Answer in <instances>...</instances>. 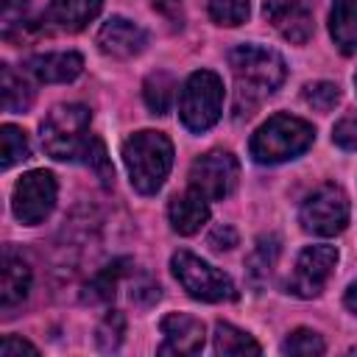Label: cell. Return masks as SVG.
Masks as SVG:
<instances>
[{
    "mask_svg": "<svg viewBox=\"0 0 357 357\" xmlns=\"http://www.w3.org/2000/svg\"><path fill=\"white\" fill-rule=\"evenodd\" d=\"M229 67L237 78V103L234 112L237 117H251L257 103L276 92L282 81L287 78L284 59L262 45H237L229 50Z\"/></svg>",
    "mask_w": 357,
    "mask_h": 357,
    "instance_id": "1",
    "label": "cell"
},
{
    "mask_svg": "<svg viewBox=\"0 0 357 357\" xmlns=\"http://www.w3.org/2000/svg\"><path fill=\"white\" fill-rule=\"evenodd\" d=\"M123 162L137 192H156L173 165V145L162 131H137L123 142Z\"/></svg>",
    "mask_w": 357,
    "mask_h": 357,
    "instance_id": "2",
    "label": "cell"
},
{
    "mask_svg": "<svg viewBox=\"0 0 357 357\" xmlns=\"http://www.w3.org/2000/svg\"><path fill=\"white\" fill-rule=\"evenodd\" d=\"M315 139V128L293 114H273L251 137V156L259 165H279L304 153Z\"/></svg>",
    "mask_w": 357,
    "mask_h": 357,
    "instance_id": "3",
    "label": "cell"
},
{
    "mask_svg": "<svg viewBox=\"0 0 357 357\" xmlns=\"http://www.w3.org/2000/svg\"><path fill=\"white\" fill-rule=\"evenodd\" d=\"M89 142V109L61 103L42 120V145L53 159H78Z\"/></svg>",
    "mask_w": 357,
    "mask_h": 357,
    "instance_id": "4",
    "label": "cell"
},
{
    "mask_svg": "<svg viewBox=\"0 0 357 357\" xmlns=\"http://www.w3.org/2000/svg\"><path fill=\"white\" fill-rule=\"evenodd\" d=\"M220 109H223V81L212 70H195L181 89V100H178L181 123L190 131H206L218 123Z\"/></svg>",
    "mask_w": 357,
    "mask_h": 357,
    "instance_id": "5",
    "label": "cell"
},
{
    "mask_svg": "<svg viewBox=\"0 0 357 357\" xmlns=\"http://www.w3.org/2000/svg\"><path fill=\"white\" fill-rule=\"evenodd\" d=\"M170 268H173V276L181 282V287L192 296V298H201V301H234L237 298V290H234V282L212 268L209 262H204L201 257L190 254V251H176L170 257Z\"/></svg>",
    "mask_w": 357,
    "mask_h": 357,
    "instance_id": "6",
    "label": "cell"
},
{
    "mask_svg": "<svg viewBox=\"0 0 357 357\" xmlns=\"http://www.w3.org/2000/svg\"><path fill=\"white\" fill-rule=\"evenodd\" d=\"M298 220L312 234H337L349 223V198L337 184H321L301 204Z\"/></svg>",
    "mask_w": 357,
    "mask_h": 357,
    "instance_id": "7",
    "label": "cell"
},
{
    "mask_svg": "<svg viewBox=\"0 0 357 357\" xmlns=\"http://www.w3.org/2000/svg\"><path fill=\"white\" fill-rule=\"evenodd\" d=\"M240 178V165L229 151H209L198 156L190 167V187L198 190L206 201H223L231 195Z\"/></svg>",
    "mask_w": 357,
    "mask_h": 357,
    "instance_id": "8",
    "label": "cell"
},
{
    "mask_svg": "<svg viewBox=\"0 0 357 357\" xmlns=\"http://www.w3.org/2000/svg\"><path fill=\"white\" fill-rule=\"evenodd\" d=\"M56 206V178L47 170H31L25 173L17 187H14V198H11V209L17 215V220L33 226L42 223Z\"/></svg>",
    "mask_w": 357,
    "mask_h": 357,
    "instance_id": "9",
    "label": "cell"
},
{
    "mask_svg": "<svg viewBox=\"0 0 357 357\" xmlns=\"http://www.w3.org/2000/svg\"><path fill=\"white\" fill-rule=\"evenodd\" d=\"M337 265V251L332 245H307L293 268V276L287 279V290L301 298H312L324 290L326 279L332 276Z\"/></svg>",
    "mask_w": 357,
    "mask_h": 357,
    "instance_id": "10",
    "label": "cell"
},
{
    "mask_svg": "<svg viewBox=\"0 0 357 357\" xmlns=\"http://www.w3.org/2000/svg\"><path fill=\"white\" fill-rule=\"evenodd\" d=\"M312 11H315V0H265L262 14L265 20L287 39L296 45H304L312 31Z\"/></svg>",
    "mask_w": 357,
    "mask_h": 357,
    "instance_id": "11",
    "label": "cell"
},
{
    "mask_svg": "<svg viewBox=\"0 0 357 357\" xmlns=\"http://www.w3.org/2000/svg\"><path fill=\"white\" fill-rule=\"evenodd\" d=\"M145 45H148L145 28L126 17H109L98 31V47L114 59H131L142 53Z\"/></svg>",
    "mask_w": 357,
    "mask_h": 357,
    "instance_id": "12",
    "label": "cell"
},
{
    "mask_svg": "<svg viewBox=\"0 0 357 357\" xmlns=\"http://www.w3.org/2000/svg\"><path fill=\"white\" fill-rule=\"evenodd\" d=\"M165 343L159 346L162 354H195L204 346V324L187 312H170L159 324Z\"/></svg>",
    "mask_w": 357,
    "mask_h": 357,
    "instance_id": "13",
    "label": "cell"
},
{
    "mask_svg": "<svg viewBox=\"0 0 357 357\" xmlns=\"http://www.w3.org/2000/svg\"><path fill=\"white\" fill-rule=\"evenodd\" d=\"M28 290H31V268H28V262L17 251L6 248L3 251V271H0V304H3V312L11 315V310L25 301Z\"/></svg>",
    "mask_w": 357,
    "mask_h": 357,
    "instance_id": "14",
    "label": "cell"
},
{
    "mask_svg": "<svg viewBox=\"0 0 357 357\" xmlns=\"http://www.w3.org/2000/svg\"><path fill=\"white\" fill-rule=\"evenodd\" d=\"M25 70L36 81L64 84V81H73L84 70V59L73 50H67V53H39V56H31L25 61Z\"/></svg>",
    "mask_w": 357,
    "mask_h": 357,
    "instance_id": "15",
    "label": "cell"
},
{
    "mask_svg": "<svg viewBox=\"0 0 357 357\" xmlns=\"http://www.w3.org/2000/svg\"><path fill=\"white\" fill-rule=\"evenodd\" d=\"M167 215H170V226L178 231V234H195L206 218H209V206H206V198L198 192V190H187V192H178L170 198V206H167Z\"/></svg>",
    "mask_w": 357,
    "mask_h": 357,
    "instance_id": "16",
    "label": "cell"
},
{
    "mask_svg": "<svg viewBox=\"0 0 357 357\" xmlns=\"http://www.w3.org/2000/svg\"><path fill=\"white\" fill-rule=\"evenodd\" d=\"M100 6H103V0H50L45 17L59 31L75 33V31L86 28L100 14Z\"/></svg>",
    "mask_w": 357,
    "mask_h": 357,
    "instance_id": "17",
    "label": "cell"
},
{
    "mask_svg": "<svg viewBox=\"0 0 357 357\" xmlns=\"http://www.w3.org/2000/svg\"><path fill=\"white\" fill-rule=\"evenodd\" d=\"M329 31L340 53H357V0H335L329 11Z\"/></svg>",
    "mask_w": 357,
    "mask_h": 357,
    "instance_id": "18",
    "label": "cell"
},
{
    "mask_svg": "<svg viewBox=\"0 0 357 357\" xmlns=\"http://www.w3.org/2000/svg\"><path fill=\"white\" fill-rule=\"evenodd\" d=\"M128 265H131V259H114L112 265H106V268H100L89 282H86V287H84V293H81V298L86 301V304H98V301H109L112 296H114V287H117V282L126 276V271H128Z\"/></svg>",
    "mask_w": 357,
    "mask_h": 357,
    "instance_id": "19",
    "label": "cell"
},
{
    "mask_svg": "<svg viewBox=\"0 0 357 357\" xmlns=\"http://www.w3.org/2000/svg\"><path fill=\"white\" fill-rule=\"evenodd\" d=\"M0 92H3V109L6 112H25L33 100V89L8 64L0 67Z\"/></svg>",
    "mask_w": 357,
    "mask_h": 357,
    "instance_id": "20",
    "label": "cell"
},
{
    "mask_svg": "<svg viewBox=\"0 0 357 357\" xmlns=\"http://www.w3.org/2000/svg\"><path fill=\"white\" fill-rule=\"evenodd\" d=\"M142 98L153 114H167L176 98V81L167 73H151L142 84Z\"/></svg>",
    "mask_w": 357,
    "mask_h": 357,
    "instance_id": "21",
    "label": "cell"
},
{
    "mask_svg": "<svg viewBox=\"0 0 357 357\" xmlns=\"http://www.w3.org/2000/svg\"><path fill=\"white\" fill-rule=\"evenodd\" d=\"M215 351L218 354H259L262 349L248 332L220 321L215 326Z\"/></svg>",
    "mask_w": 357,
    "mask_h": 357,
    "instance_id": "22",
    "label": "cell"
},
{
    "mask_svg": "<svg viewBox=\"0 0 357 357\" xmlns=\"http://www.w3.org/2000/svg\"><path fill=\"white\" fill-rule=\"evenodd\" d=\"M276 259H279V237H273V234L259 237L248 257V279L254 284H262L268 279L271 268L276 265Z\"/></svg>",
    "mask_w": 357,
    "mask_h": 357,
    "instance_id": "23",
    "label": "cell"
},
{
    "mask_svg": "<svg viewBox=\"0 0 357 357\" xmlns=\"http://www.w3.org/2000/svg\"><path fill=\"white\" fill-rule=\"evenodd\" d=\"M0 145H3V159H0L3 167H11V165L28 159V153H31L28 134H25L22 128L11 126V123H6V126L0 128Z\"/></svg>",
    "mask_w": 357,
    "mask_h": 357,
    "instance_id": "24",
    "label": "cell"
},
{
    "mask_svg": "<svg viewBox=\"0 0 357 357\" xmlns=\"http://www.w3.org/2000/svg\"><path fill=\"white\" fill-rule=\"evenodd\" d=\"M282 351L284 354H296V357H312V354H324L326 346H324V340H321L318 332H312V329H296L282 343Z\"/></svg>",
    "mask_w": 357,
    "mask_h": 357,
    "instance_id": "25",
    "label": "cell"
},
{
    "mask_svg": "<svg viewBox=\"0 0 357 357\" xmlns=\"http://www.w3.org/2000/svg\"><path fill=\"white\" fill-rule=\"evenodd\" d=\"M251 0H209V17L218 25H240L245 22Z\"/></svg>",
    "mask_w": 357,
    "mask_h": 357,
    "instance_id": "26",
    "label": "cell"
},
{
    "mask_svg": "<svg viewBox=\"0 0 357 357\" xmlns=\"http://www.w3.org/2000/svg\"><path fill=\"white\" fill-rule=\"evenodd\" d=\"M304 100L315 109V112H332L340 100V89L332 81H315L304 86Z\"/></svg>",
    "mask_w": 357,
    "mask_h": 357,
    "instance_id": "27",
    "label": "cell"
},
{
    "mask_svg": "<svg viewBox=\"0 0 357 357\" xmlns=\"http://www.w3.org/2000/svg\"><path fill=\"white\" fill-rule=\"evenodd\" d=\"M84 162H86V167H89L103 184H109V181L114 178V167H112V162H109V156H106V145H103L98 137H89V142H86V148H84Z\"/></svg>",
    "mask_w": 357,
    "mask_h": 357,
    "instance_id": "28",
    "label": "cell"
},
{
    "mask_svg": "<svg viewBox=\"0 0 357 357\" xmlns=\"http://www.w3.org/2000/svg\"><path fill=\"white\" fill-rule=\"evenodd\" d=\"M123 332H126V318H123V312L112 310L103 318V324L98 326V346L103 351H114L120 346V340H123Z\"/></svg>",
    "mask_w": 357,
    "mask_h": 357,
    "instance_id": "29",
    "label": "cell"
},
{
    "mask_svg": "<svg viewBox=\"0 0 357 357\" xmlns=\"http://www.w3.org/2000/svg\"><path fill=\"white\" fill-rule=\"evenodd\" d=\"M159 284H156V279H151L148 273H142V276H137L134 282H131V301L134 304H139V307H151V304H156L159 301Z\"/></svg>",
    "mask_w": 357,
    "mask_h": 357,
    "instance_id": "30",
    "label": "cell"
},
{
    "mask_svg": "<svg viewBox=\"0 0 357 357\" xmlns=\"http://www.w3.org/2000/svg\"><path fill=\"white\" fill-rule=\"evenodd\" d=\"M332 139H335L343 151H357V117H343V120L335 126Z\"/></svg>",
    "mask_w": 357,
    "mask_h": 357,
    "instance_id": "31",
    "label": "cell"
},
{
    "mask_svg": "<svg viewBox=\"0 0 357 357\" xmlns=\"http://www.w3.org/2000/svg\"><path fill=\"white\" fill-rule=\"evenodd\" d=\"M209 245H212L215 251H229V248H234V245H237V231H234L229 223L215 226V229H212V234H209Z\"/></svg>",
    "mask_w": 357,
    "mask_h": 357,
    "instance_id": "32",
    "label": "cell"
},
{
    "mask_svg": "<svg viewBox=\"0 0 357 357\" xmlns=\"http://www.w3.org/2000/svg\"><path fill=\"white\" fill-rule=\"evenodd\" d=\"M22 351L36 354V346H31L28 340H20V337H14V335H8V337L3 340V346H0V354H3V357H14V354H22Z\"/></svg>",
    "mask_w": 357,
    "mask_h": 357,
    "instance_id": "33",
    "label": "cell"
},
{
    "mask_svg": "<svg viewBox=\"0 0 357 357\" xmlns=\"http://www.w3.org/2000/svg\"><path fill=\"white\" fill-rule=\"evenodd\" d=\"M151 6L165 14L173 25H181V0H151Z\"/></svg>",
    "mask_w": 357,
    "mask_h": 357,
    "instance_id": "34",
    "label": "cell"
},
{
    "mask_svg": "<svg viewBox=\"0 0 357 357\" xmlns=\"http://www.w3.org/2000/svg\"><path fill=\"white\" fill-rule=\"evenodd\" d=\"M346 307L357 312V282H351V287L346 290Z\"/></svg>",
    "mask_w": 357,
    "mask_h": 357,
    "instance_id": "35",
    "label": "cell"
},
{
    "mask_svg": "<svg viewBox=\"0 0 357 357\" xmlns=\"http://www.w3.org/2000/svg\"><path fill=\"white\" fill-rule=\"evenodd\" d=\"M354 84H357V75H354Z\"/></svg>",
    "mask_w": 357,
    "mask_h": 357,
    "instance_id": "36",
    "label": "cell"
}]
</instances>
